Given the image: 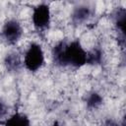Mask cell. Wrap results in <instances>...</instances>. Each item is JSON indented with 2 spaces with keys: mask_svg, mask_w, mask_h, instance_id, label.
<instances>
[{
  "mask_svg": "<svg viewBox=\"0 0 126 126\" xmlns=\"http://www.w3.org/2000/svg\"><path fill=\"white\" fill-rule=\"evenodd\" d=\"M27 36L24 22L20 18L10 17L0 25V41L9 47H17Z\"/></svg>",
  "mask_w": 126,
  "mask_h": 126,
  "instance_id": "cell-3",
  "label": "cell"
},
{
  "mask_svg": "<svg viewBox=\"0 0 126 126\" xmlns=\"http://www.w3.org/2000/svg\"><path fill=\"white\" fill-rule=\"evenodd\" d=\"M23 68L32 75L41 72L46 66L47 53L40 41L31 40L21 51Z\"/></svg>",
  "mask_w": 126,
  "mask_h": 126,
  "instance_id": "cell-1",
  "label": "cell"
},
{
  "mask_svg": "<svg viewBox=\"0 0 126 126\" xmlns=\"http://www.w3.org/2000/svg\"><path fill=\"white\" fill-rule=\"evenodd\" d=\"M1 124L2 126H32V119L26 112L15 110Z\"/></svg>",
  "mask_w": 126,
  "mask_h": 126,
  "instance_id": "cell-4",
  "label": "cell"
},
{
  "mask_svg": "<svg viewBox=\"0 0 126 126\" xmlns=\"http://www.w3.org/2000/svg\"><path fill=\"white\" fill-rule=\"evenodd\" d=\"M45 126H64L59 120H56V119H54V120H52V121H50L49 123H47Z\"/></svg>",
  "mask_w": 126,
  "mask_h": 126,
  "instance_id": "cell-5",
  "label": "cell"
},
{
  "mask_svg": "<svg viewBox=\"0 0 126 126\" xmlns=\"http://www.w3.org/2000/svg\"><path fill=\"white\" fill-rule=\"evenodd\" d=\"M32 31L39 36L44 35L53 25V12L49 3H36L31 8L29 19Z\"/></svg>",
  "mask_w": 126,
  "mask_h": 126,
  "instance_id": "cell-2",
  "label": "cell"
}]
</instances>
